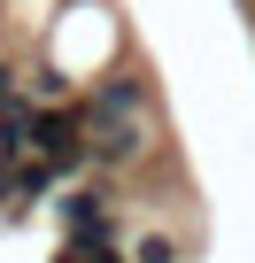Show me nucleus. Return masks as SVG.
<instances>
[{"label":"nucleus","mask_w":255,"mask_h":263,"mask_svg":"<svg viewBox=\"0 0 255 263\" xmlns=\"http://www.w3.org/2000/svg\"><path fill=\"white\" fill-rule=\"evenodd\" d=\"M77 108H85L93 132H101V124H147V78H140V70H108V78H93V93H85Z\"/></svg>","instance_id":"obj_1"},{"label":"nucleus","mask_w":255,"mask_h":263,"mask_svg":"<svg viewBox=\"0 0 255 263\" xmlns=\"http://www.w3.org/2000/svg\"><path fill=\"white\" fill-rule=\"evenodd\" d=\"M62 224H70L77 248H101V255H108V240H116V209H108L101 186H70V194H62Z\"/></svg>","instance_id":"obj_2"},{"label":"nucleus","mask_w":255,"mask_h":263,"mask_svg":"<svg viewBox=\"0 0 255 263\" xmlns=\"http://www.w3.org/2000/svg\"><path fill=\"white\" fill-rule=\"evenodd\" d=\"M132 263H178V240H170V232H147V240L132 248Z\"/></svg>","instance_id":"obj_3"},{"label":"nucleus","mask_w":255,"mask_h":263,"mask_svg":"<svg viewBox=\"0 0 255 263\" xmlns=\"http://www.w3.org/2000/svg\"><path fill=\"white\" fill-rule=\"evenodd\" d=\"M54 263H101V248H77V240H70V248H62Z\"/></svg>","instance_id":"obj_4"},{"label":"nucleus","mask_w":255,"mask_h":263,"mask_svg":"<svg viewBox=\"0 0 255 263\" xmlns=\"http://www.w3.org/2000/svg\"><path fill=\"white\" fill-rule=\"evenodd\" d=\"M101 263H124V255H101Z\"/></svg>","instance_id":"obj_5"}]
</instances>
